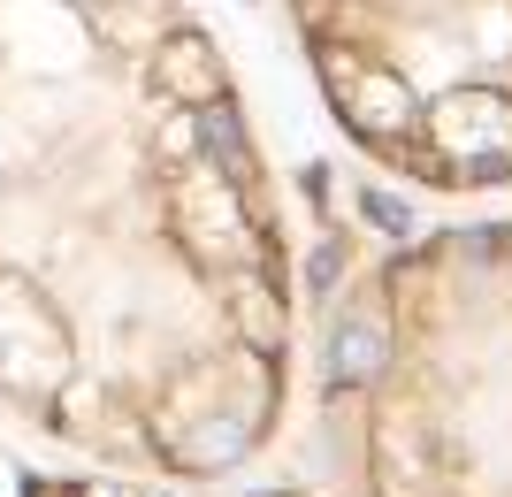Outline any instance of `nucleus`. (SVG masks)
<instances>
[{"mask_svg":"<svg viewBox=\"0 0 512 497\" xmlns=\"http://www.w3.org/2000/svg\"><path fill=\"white\" fill-rule=\"evenodd\" d=\"M237 329H245V345H260V352H276V345H283V314H276V299H268L260 283L237 299Z\"/></svg>","mask_w":512,"mask_h":497,"instance_id":"nucleus-4","label":"nucleus"},{"mask_svg":"<svg viewBox=\"0 0 512 497\" xmlns=\"http://www.w3.org/2000/svg\"><path fill=\"white\" fill-rule=\"evenodd\" d=\"M321 69H329V92L344 100V115L367 130V138H390V130L413 123V92L390 77V69H352L344 54H321Z\"/></svg>","mask_w":512,"mask_h":497,"instance_id":"nucleus-1","label":"nucleus"},{"mask_svg":"<svg viewBox=\"0 0 512 497\" xmlns=\"http://www.w3.org/2000/svg\"><path fill=\"white\" fill-rule=\"evenodd\" d=\"M161 92H176V100H214V92H222L214 46H207V39H192V31H176L169 54H161Z\"/></svg>","mask_w":512,"mask_h":497,"instance_id":"nucleus-2","label":"nucleus"},{"mask_svg":"<svg viewBox=\"0 0 512 497\" xmlns=\"http://www.w3.org/2000/svg\"><path fill=\"white\" fill-rule=\"evenodd\" d=\"M329 368H337L344 383H367V375L383 368V337H375L367 322H344L337 337H329Z\"/></svg>","mask_w":512,"mask_h":497,"instance_id":"nucleus-3","label":"nucleus"},{"mask_svg":"<svg viewBox=\"0 0 512 497\" xmlns=\"http://www.w3.org/2000/svg\"><path fill=\"white\" fill-rule=\"evenodd\" d=\"M367 215H375V222H383V230H406V207H398V199H383V192H367Z\"/></svg>","mask_w":512,"mask_h":497,"instance_id":"nucleus-5","label":"nucleus"}]
</instances>
